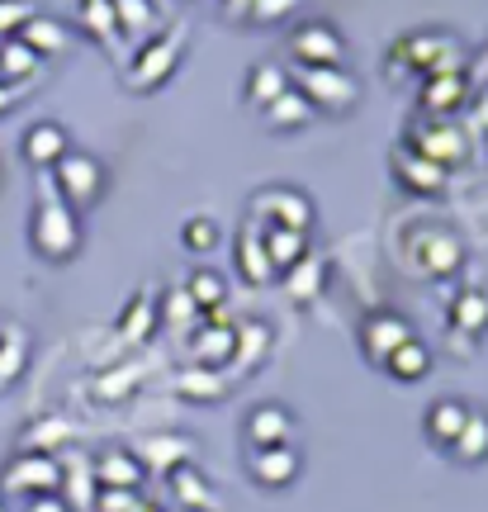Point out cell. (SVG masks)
Returning <instances> with one entry per match:
<instances>
[{
	"mask_svg": "<svg viewBox=\"0 0 488 512\" xmlns=\"http://www.w3.org/2000/svg\"><path fill=\"white\" fill-rule=\"evenodd\" d=\"M261 242H266V256H271L275 275H285L290 266H299L308 256V233H294V228H266Z\"/></svg>",
	"mask_w": 488,
	"mask_h": 512,
	"instance_id": "cell-28",
	"label": "cell"
},
{
	"mask_svg": "<svg viewBox=\"0 0 488 512\" xmlns=\"http://www.w3.org/2000/svg\"><path fill=\"white\" fill-rule=\"evenodd\" d=\"M143 512H166V508H162V503H143Z\"/></svg>",
	"mask_w": 488,
	"mask_h": 512,
	"instance_id": "cell-48",
	"label": "cell"
},
{
	"mask_svg": "<svg viewBox=\"0 0 488 512\" xmlns=\"http://www.w3.org/2000/svg\"><path fill=\"white\" fill-rule=\"evenodd\" d=\"M15 100H19V91H15V86H5V81H0V114H5V110H15Z\"/></svg>",
	"mask_w": 488,
	"mask_h": 512,
	"instance_id": "cell-46",
	"label": "cell"
},
{
	"mask_svg": "<svg viewBox=\"0 0 488 512\" xmlns=\"http://www.w3.org/2000/svg\"><path fill=\"white\" fill-rule=\"evenodd\" d=\"M24 512H72V508H67V498L62 494H43V498H29V508Z\"/></svg>",
	"mask_w": 488,
	"mask_h": 512,
	"instance_id": "cell-45",
	"label": "cell"
},
{
	"mask_svg": "<svg viewBox=\"0 0 488 512\" xmlns=\"http://www.w3.org/2000/svg\"><path fill=\"white\" fill-rule=\"evenodd\" d=\"M290 86L313 105V114H332V119L351 114L361 100V86L346 67H294Z\"/></svg>",
	"mask_w": 488,
	"mask_h": 512,
	"instance_id": "cell-2",
	"label": "cell"
},
{
	"mask_svg": "<svg viewBox=\"0 0 488 512\" xmlns=\"http://www.w3.org/2000/svg\"><path fill=\"white\" fill-rule=\"evenodd\" d=\"M247 219L266 223V228L308 233V228L318 223V209H313V200H308L304 190H294V185H266V190L252 195V214H247Z\"/></svg>",
	"mask_w": 488,
	"mask_h": 512,
	"instance_id": "cell-5",
	"label": "cell"
},
{
	"mask_svg": "<svg viewBox=\"0 0 488 512\" xmlns=\"http://www.w3.org/2000/svg\"><path fill=\"white\" fill-rule=\"evenodd\" d=\"M109 5H114V24H119V34H128L138 48H143L147 38L157 34V24H162L157 0H109Z\"/></svg>",
	"mask_w": 488,
	"mask_h": 512,
	"instance_id": "cell-24",
	"label": "cell"
},
{
	"mask_svg": "<svg viewBox=\"0 0 488 512\" xmlns=\"http://www.w3.org/2000/svg\"><path fill=\"white\" fill-rule=\"evenodd\" d=\"M176 389H181L185 399H195V403H218L223 394H228L223 375L209 370V366H185L181 375H176Z\"/></svg>",
	"mask_w": 488,
	"mask_h": 512,
	"instance_id": "cell-34",
	"label": "cell"
},
{
	"mask_svg": "<svg viewBox=\"0 0 488 512\" xmlns=\"http://www.w3.org/2000/svg\"><path fill=\"white\" fill-rule=\"evenodd\" d=\"M261 233H266V223L247 219V223H242V233H237V242H233L237 275H242L247 285H271V280H275V266H271V256H266Z\"/></svg>",
	"mask_w": 488,
	"mask_h": 512,
	"instance_id": "cell-17",
	"label": "cell"
},
{
	"mask_svg": "<svg viewBox=\"0 0 488 512\" xmlns=\"http://www.w3.org/2000/svg\"><path fill=\"white\" fill-rule=\"evenodd\" d=\"M451 456L460 465H484L488 460V408H470L465 413V427H460V437H455Z\"/></svg>",
	"mask_w": 488,
	"mask_h": 512,
	"instance_id": "cell-25",
	"label": "cell"
},
{
	"mask_svg": "<svg viewBox=\"0 0 488 512\" xmlns=\"http://www.w3.org/2000/svg\"><path fill=\"white\" fill-rule=\"evenodd\" d=\"M261 114H266V124H271L275 133H294V128H308V124H313V105H308V100L294 91V86L275 95V100Z\"/></svg>",
	"mask_w": 488,
	"mask_h": 512,
	"instance_id": "cell-27",
	"label": "cell"
},
{
	"mask_svg": "<svg viewBox=\"0 0 488 512\" xmlns=\"http://www.w3.org/2000/svg\"><path fill=\"white\" fill-rule=\"evenodd\" d=\"M271 351V328L252 318V323H233V361L237 366H261Z\"/></svg>",
	"mask_w": 488,
	"mask_h": 512,
	"instance_id": "cell-31",
	"label": "cell"
},
{
	"mask_svg": "<svg viewBox=\"0 0 488 512\" xmlns=\"http://www.w3.org/2000/svg\"><path fill=\"white\" fill-rule=\"evenodd\" d=\"M95 512H143V498L128 489H100L95 494Z\"/></svg>",
	"mask_w": 488,
	"mask_h": 512,
	"instance_id": "cell-44",
	"label": "cell"
},
{
	"mask_svg": "<svg viewBox=\"0 0 488 512\" xmlns=\"http://www.w3.org/2000/svg\"><path fill=\"white\" fill-rule=\"evenodd\" d=\"M228 5V15H237V19H247V10H252V0H223Z\"/></svg>",
	"mask_w": 488,
	"mask_h": 512,
	"instance_id": "cell-47",
	"label": "cell"
},
{
	"mask_svg": "<svg viewBox=\"0 0 488 512\" xmlns=\"http://www.w3.org/2000/svg\"><path fill=\"white\" fill-rule=\"evenodd\" d=\"M152 328H157V304H152V290H138L124 304V313H119V332H124L128 342H147Z\"/></svg>",
	"mask_w": 488,
	"mask_h": 512,
	"instance_id": "cell-32",
	"label": "cell"
},
{
	"mask_svg": "<svg viewBox=\"0 0 488 512\" xmlns=\"http://www.w3.org/2000/svg\"><path fill=\"white\" fill-rule=\"evenodd\" d=\"M285 275H290V280H285V290H290V299L299 304V309H308V304L323 294V285H327V266L313 252H308L299 266H290Z\"/></svg>",
	"mask_w": 488,
	"mask_h": 512,
	"instance_id": "cell-30",
	"label": "cell"
},
{
	"mask_svg": "<svg viewBox=\"0 0 488 512\" xmlns=\"http://www.w3.org/2000/svg\"><path fill=\"white\" fill-rule=\"evenodd\" d=\"M133 456L143 460V470H176V465H185V460L195 456V446L185 437H152V441H143Z\"/></svg>",
	"mask_w": 488,
	"mask_h": 512,
	"instance_id": "cell-29",
	"label": "cell"
},
{
	"mask_svg": "<svg viewBox=\"0 0 488 512\" xmlns=\"http://www.w3.org/2000/svg\"><path fill=\"white\" fill-rule=\"evenodd\" d=\"M34 15H38L34 0H0V38H15Z\"/></svg>",
	"mask_w": 488,
	"mask_h": 512,
	"instance_id": "cell-42",
	"label": "cell"
},
{
	"mask_svg": "<svg viewBox=\"0 0 488 512\" xmlns=\"http://www.w3.org/2000/svg\"><path fill=\"white\" fill-rule=\"evenodd\" d=\"M408 147L436 166H460L465 152H470V138H465L460 128H451L446 119H436V124H422V119H417L413 133H408Z\"/></svg>",
	"mask_w": 488,
	"mask_h": 512,
	"instance_id": "cell-10",
	"label": "cell"
},
{
	"mask_svg": "<svg viewBox=\"0 0 488 512\" xmlns=\"http://www.w3.org/2000/svg\"><path fill=\"white\" fill-rule=\"evenodd\" d=\"M465 413H470V403L465 399H436L427 408V418H422V432L432 441L436 451H451L455 437H460V427H465Z\"/></svg>",
	"mask_w": 488,
	"mask_h": 512,
	"instance_id": "cell-22",
	"label": "cell"
},
{
	"mask_svg": "<svg viewBox=\"0 0 488 512\" xmlns=\"http://www.w3.org/2000/svg\"><path fill=\"white\" fill-rule=\"evenodd\" d=\"M0 512H10V508H5V503H0Z\"/></svg>",
	"mask_w": 488,
	"mask_h": 512,
	"instance_id": "cell-49",
	"label": "cell"
},
{
	"mask_svg": "<svg viewBox=\"0 0 488 512\" xmlns=\"http://www.w3.org/2000/svg\"><path fill=\"white\" fill-rule=\"evenodd\" d=\"M389 53L408 67V72H427V76H441V72H460L465 67V48L455 43L451 34H436V29H417V34L398 38Z\"/></svg>",
	"mask_w": 488,
	"mask_h": 512,
	"instance_id": "cell-4",
	"label": "cell"
},
{
	"mask_svg": "<svg viewBox=\"0 0 488 512\" xmlns=\"http://www.w3.org/2000/svg\"><path fill=\"white\" fill-rule=\"evenodd\" d=\"M247 470H252V484L261 489H290L299 470H304V456L299 446H266V451H247Z\"/></svg>",
	"mask_w": 488,
	"mask_h": 512,
	"instance_id": "cell-13",
	"label": "cell"
},
{
	"mask_svg": "<svg viewBox=\"0 0 488 512\" xmlns=\"http://www.w3.org/2000/svg\"><path fill=\"white\" fill-rule=\"evenodd\" d=\"M72 152V133L62 124H53V119H43V124L24 128V143H19V157L34 166V171H53L62 157Z\"/></svg>",
	"mask_w": 488,
	"mask_h": 512,
	"instance_id": "cell-14",
	"label": "cell"
},
{
	"mask_svg": "<svg viewBox=\"0 0 488 512\" xmlns=\"http://www.w3.org/2000/svg\"><path fill=\"white\" fill-rule=\"evenodd\" d=\"M138 380H143V370L138 366H119V370H109V375H100L95 389H100V399L105 403H119V399H128V394L138 389Z\"/></svg>",
	"mask_w": 488,
	"mask_h": 512,
	"instance_id": "cell-41",
	"label": "cell"
},
{
	"mask_svg": "<svg viewBox=\"0 0 488 512\" xmlns=\"http://www.w3.org/2000/svg\"><path fill=\"white\" fill-rule=\"evenodd\" d=\"M465 100H470V81H465V72H441V76H427V81H422V110L432 114V119L455 114Z\"/></svg>",
	"mask_w": 488,
	"mask_h": 512,
	"instance_id": "cell-19",
	"label": "cell"
},
{
	"mask_svg": "<svg viewBox=\"0 0 488 512\" xmlns=\"http://www.w3.org/2000/svg\"><path fill=\"white\" fill-rule=\"evenodd\" d=\"M280 91H290V76H285V67H275V62H256L252 72H247V100H252L256 110H266Z\"/></svg>",
	"mask_w": 488,
	"mask_h": 512,
	"instance_id": "cell-36",
	"label": "cell"
},
{
	"mask_svg": "<svg viewBox=\"0 0 488 512\" xmlns=\"http://www.w3.org/2000/svg\"><path fill=\"white\" fill-rule=\"evenodd\" d=\"M166 484H171V494H176V503L190 512H218L223 508V498L214 494V484L199 475L195 465H176V470H166Z\"/></svg>",
	"mask_w": 488,
	"mask_h": 512,
	"instance_id": "cell-20",
	"label": "cell"
},
{
	"mask_svg": "<svg viewBox=\"0 0 488 512\" xmlns=\"http://www.w3.org/2000/svg\"><path fill=\"white\" fill-rule=\"evenodd\" d=\"M233 361V323H228V313L214 309V318L204 323V328H195V337H190V366H228Z\"/></svg>",
	"mask_w": 488,
	"mask_h": 512,
	"instance_id": "cell-16",
	"label": "cell"
},
{
	"mask_svg": "<svg viewBox=\"0 0 488 512\" xmlns=\"http://www.w3.org/2000/svg\"><path fill=\"white\" fill-rule=\"evenodd\" d=\"M15 38L29 48V53L43 57V62H48V57L72 53V34H67V24H62V19H53V15H34Z\"/></svg>",
	"mask_w": 488,
	"mask_h": 512,
	"instance_id": "cell-21",
	"label": "cell"
},
{
	"mask_svg": "<svg viewBox=\"0 0 488 512\" xmlns=\"http://www.w3.org/2000/svg\"><path fill=\"white\" fill-rule=\"evenodd\" d=\"M413 266L422 275H432V280H446V275L460 271V261H465V247L455 233L446 228H417L413 233Z\"/></svg>",
	"mask_w": 488,
	"mask_h": 512,
	"instance_id": "cell-9",
	"label": "cell"
},
{
	"mask_svg": "<svg viewBox=\"0 0 488 512\" xmlns=\"http://www.w3.org/2000/svg\"><path fill=\"white\" fill-rule=\"evenodd\" d=\"M384 375L398 384H417L432 375V351H427V342H417V337H408L403 347H394L389 356H384Z\"/></svg>",
	"mask_w": 488,
	"mask_h": 512,
	"instance_id": "cell-23",
	"label": "cell"
},
{
	"mask_svg": "<svg viewBox=\"0 0 488 512\" xmlns=\"http://www.w3.org/2000/svg\"><path fill=\"white\" fill-rule=\"evenodd\" d=\"M91 479L95 489H128V494H138L143 489V460L133 456V451H124V446H109V451H100V456L91 460Z\"/></svg>",
	"mask_w": 488,
	"mask_h": 512,
	"instance_id": "cell-15",
	"label": "cell"
},
{
	"mask_svg": "<svg viewBox=\"0 0 488 512\" xmlns=\"http://www.w3.org/2000/svg\"><path fill=\"white\" fill-rule=\"evenodd\" d=\"M48 176H53L57 200L67 204V209H76V214L100 204V195H105V166H100V157H91V152H76L72 147Z\"/></svg>",
	"mask_w": 488,
	"mask_h": 512,
	"instance_id": "cell-3",
	"label": "cell"
},
{
	"mask_svg": "<svg viewBox=\"0 0 488 512\" xmlns=\"http://www.w3.org/2000/svg\"><path fill=\"white\" fill-rule=\"evenodd\" d=\"M181 62V34H162V38H147L138 57L128 62V86L133 91H157L166 76L176 72Z\"/></svg>",
	"mask_w": 488,
	"mask_h": 512,
	"instance_id": "cell-8",
	"label": "cell"
},
{
	"mask_svg": "<svg viewBox=\"0 0 488 512\" xmlns=\"http://www.w3.org/2000/svg\"><path fill=\"white\" fill-rule=\"evenodd\" d=\"M81 24H86L91 38H105V43L119 38V24H114V5H109V0H81Z\"/></svg>",
	"mask_w": 488,
	"mask_h": 512,
	"instance_id": "cell-40",
	"label": "cell"
},
{
	"mask_svg": "<svg viewBox=\"0 0 488 512\" xmlns=\"http://www.w3.org/2000/svg\"><path fill=\"white\" fill-rule=\"evenodd\" d=\"M29 242L43 261H72L81 252V214L67 209L57 195H43L29 214Z\"/></svg>",
	"mask_w": 488,
	"mask_h": 512,
	"instance_id": "cell-1",
	"label": "cell"
},
{
	"mask_svg": "<svg viewBox=\"0 0 488 512\" xmlns=\"http://www.w3.org/2000/svg\"><path fill=\"white\" fill-rule=\"evenodd\" d=\"M195 299L185 294V285L181 290H166L162 294V309H157V323H166V328H176V332H185L190 323H195Z\"/></svg>",
	"mask_w": 488,
	"mask_h": 512,
	"instance_id": "cell-39",
	"label": "cell"
},
{
	"mask_svg": "<svg viewBox=\"0 0 488 512\" xmlns=\"http://www.w3.org/2000/svg\"><path fill=\"white\" fill-rule=\"evenodd\" d=\"M43 72V57L29 53L19 38H0V81L5 86H29Z\"/></svg>",
	"mask_w": 488,
	"mask_h": 512,
	"instance_id": "cell-26",
	"label": "cell"
},
{
	"mask_svg": "<svg viewBox=\"0 0 488 512\" xmlns=\"http://www.w3.org/2000/svg\"><path fill=\"white\" fill-rule=\"evenodd\" d=\"M290 53L294 67H342L346 62V38L323 24V19H308L290 34Z\"/></svg>",
	"mask_w": 488,
	"mask_h": 512,
	"instance_id": "cell-7",
	"label": "cell"
},
{
	"mask_svg": "<svg viewBox=\"0 0 488 512\" xmlns=\"http://www.w3.org/2000/svg\"><path fill=\"white\" fill-rule=\"evenodd\" d=\"M451 323H455V332H465V337H484L488 332V294L465 290L451 304Z\"/></svg>",
	"mask_w": 488,
	"mask_h": 512,
	"instance_id": "cell-35",
	"label": "cell"
},
{
	"mask_svg": "<svg viewBox=\"0 0 488 512\" xmlns=\"http://www.w3.org/2000/svg\"><path fill=\"white\" fill-rule=\"evenodd\" d=\"M185 294L195 299L199 313H214V309H223V299H228V280H223L214 266H195L190 280H185Z\"/></svg>",
	"mask_w": 488,
	"mask_h": 512,
	"instance_id": "cell-33",
	"label": "cell"
},
{
	"mask_svg": "<svg viewBox=\"0 0 488 512\" xmlns=\"http://www.w3.org/2000/svg\"><path fill=\"white\" fill-rule=\"evenodd\" d=\"M299 5H304V0H252L247 19H252V24H285Z\"/></svg>",
	"mask_w": 488,
	"mask_h": 512,
	"instance_id": "cell-43",
	"label": "cell"
},
{
	"mask_svg": "<svg viewBox=\"0 0 488 512\" xmlns=\"http://www.w3.org/2000/svg\"><path fill=\"white\" fill-rule=\"evenodd\" d=\"M408 337H417V332H413V323H408L403 313H394V309L370 313V318H365V328H361L365 361H370V366H384V356H389L394 347H403Z\"/></svg>",
	"mask_w": 488,
	"mask_h": 512,
	"instance_id": "cell-12",
	"label": "cell"
},
{
	"mask_svg": "<svg viewBox=\"0 0 488 512\" xmlns=\"http://www.w3.org/2000/svg\"><path fill=\"white\" fill-rule=\"evenodd\" d=\"M24 361H29V337L19 328H0V389L24 375Z\"/></svg>",
	"mask_w": 488,
	"mask_h": 512,
	"instance_id": "cell-37",
	"label": "cell"
},
{
	"mask_svg": "<svg viewBox=\"0 0 488 512\" xmlns=\"http://www.w3.org/2000/svg\"><path fill=\"white\" fill-rule=\"evenodd\" d=\"M5 494L15 498H43V494H62V465H57L48 451H24L5 465Z\"/></svg>",
	"mask_w": 488,
	"mask_h": 512,
	"instance_id": "cell-6",
	"label": "cell"
},
{
	"mask_svg": "<svg viewBox=\"0 0 488 512\" xmlns=\"http://www.w3.org/2000/svg\"><path fill=\"white\" fill-rule=\"evenodd\" d=\"M394 181L408 190V195H441L446 190V166L417 157L413 147H398L394 152Z\"/></svg>",
	"mask_w": 488,
	"mask_h": 512,
	"instance_id": "cell-18",
	"label": "cell"
},
{
	"mask_svg": "<svg viewBox=\"0 0 488 512\" xmlns=\"http://www.w3.org/2000/svg\"><path fill=\"white\" fill-rule=\"evenodd\" d=\"M294 418L285 403H256L252 413L242 418V432H247V451H266V446H290L294 441Z\"/></svg>",
	"mask_w": 488,
	"mask_h": 512,
	"instance_id": "cell-11",
	"label": "cell"
},
{
	"mask_svg": "<svg viewBox=\"0 0 488 512\" xmlns=\"http://www.w3.org/2000/svg\"><path fill=\"white\" fill-rule=\"evenodd\" d=\"M181 242H185V252L204 256V252H214L218 242H223V228H218L209 214H195V219L181 223Z\"/></svg>",
	"mask_w": 488,
	"mask_h": 512,
	"instance_id": "cell-38",
	"label": "cell"
}]
</instances>
